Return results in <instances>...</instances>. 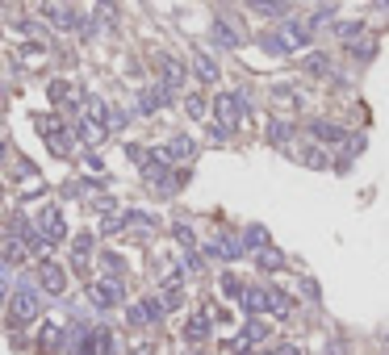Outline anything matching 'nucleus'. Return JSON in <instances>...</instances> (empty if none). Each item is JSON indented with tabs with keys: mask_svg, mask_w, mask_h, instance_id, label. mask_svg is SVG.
I'll return each mask as SVG.
<instances>
[{
	"mask_svg": "<svg viewBox=\"0 0 389 355\" xmlns=\"http://www.w3.org/2000/svg\"><path fill=\"white\" fill-rule=\"evenodd\" d=\"M43 284H34V280H21L13 293H9V318L13 322H34L38 313H43Z\"/></svg>",
	"mask_w": 389,
	"mask_h": 355,
	"instance_id": "1",
	"label": "nucleus"
},
{
	"mask_svg": "<svg viewBox=\"0 0 389 355\" xmlns=\"http://www.w3.org/2000/svg\"><path fill=\"white\" fill-rule=\"evenodd\" d=\"M76 355H113V330H105V326L84 330V339L76 343Z\"/></svg>",
	"mask_w": 389,
	"mask_h": 355,
	"instance_id": "2",
	"label": "nucleus"
},
{
	"mask_svg": "<svg viewBox=\"0 0 389 355\" xmlns=\"http://www.w3.org/2000/svg\"><path fill=\"white\" fill-rule=\"evenodd\" d=\"M214 113H218V126L235 130V126L243 122V96H235V92H222V96L214 100Z\"/></svg>",
	"mask_w": 389,
	"mask_h": 355,
	"instance_id": "3",
	"label": "nucleus"
},
{
	"mask_svg": "<svg viewBox=\"0 0 389 355\" xmlns=\"http://www.w3.org/2000/svg\"><path fill=\"white\" fill-rule=\"evenodd\" d=\"M88 301H92V310H113L122 301V289L113 280H92L88 284Z\"/></svg>",
	"mask_w": 389,
	"mask_h": 355,
	"instance_id": "4",
	"label": "nucleus"
},
{
	"mask_svg": "<svg viewBox=\"0 0 389 355\" xmlns=\"http://www.w3.org/2000/svg\"><path fill=\"white\" fill-rule=\"evenodd\" d=\"M38 284H43L46 297H63V293H67V272L59 264H43L38 267Z\"/></svg>",
	"mask_w": 389,
	"mask_h": 355,
	"instance_id": "5",
	"label": "nucleus"
},
{
	"mask_svg": "<svg viewBox=\"0 0 389 355\" xmlns=\"http://www.w3.org/2000/svg\"><path fill=\"white\" fill-rule=\"evenodd\" d=\"M38 226H43V234L50 238V243H59V238L67 234V222H63L59 205H43V209H38Z\"/></svg>",
	"mask_w": 389,
	"mask_h": 355,
	"instance_id": "6",
	"label": "nucleus"
},
{
	"mask_svg": "<svg viewBox=\"0 0 389 355\" xmlns=\"http://www.w3.org/2000/svg\"><path fill=\"white\" fill-rule=\"evenodd\" d=\"M168 100H172V88H164V84H159V88H142L138 92V113L151 117V113H159Z\"/></svg>",
	"mask_w": 389,
	"mask_h": 355,
	"instance_id": "7",
	"label": "nucleus"
},
{
	"mask_svg": "<svg viewBox=\"0 0 389 355\" xmlns=\"http://www.w3.org/2000/svg\"><path fill=\"white\" fill-rule=\"evenodd\" d=\"M76 138H80V130H67V126H59L55 134H46V142H50V155L67 159V155L76 151Z\"/></svg>",
	"mask_w": 389,
	"mask_h": 355,
	"instance_id": "8",
	"label": "nucleus"
},
{
	"mask_svg": "<svg viewBox=\"0 0 389 355\" xmlns=\"http://www.w3.org/2000/svg\"><path fill=\"white\" fill-rule=\"evenodd\" d=\"M164 151H168V159H172V163H188V159L197 155V142H193L188 134H176L172 142H164Z\"/></svg>",
	"mask_w": 389,
	"mask_h": 355,
	"instance_id": "9",
	"label": "nucleus"
},
{
	"mask_svg": "<svg viewBox=\"0 0 389 355\" xmlns=\"http://www.w3.org/2000/svg\"><path fill=\"white\" fill-rule=\"evenodd\" d=\"M159 76H164V88H184V63L180 59H172V54H164L159 59Z\"/></svg>",
	"mask_w": 389,
	"mask_h": 355,
	"instance_id": "10",
	"label": "nucleus"
},
{
	"mask_svg": "<svg viewBox=\"0 0 389 355\" xmlns=\"http://www.w3.org/2000/svg\"><path fill=\"white\" fill-rule=\"evenodd\" d=\"M310 134L322 142V146H344L347 142V134L335 126V122H310Z\"/></svg>",
	"mask_w": 389,
	"mask_h": 355,
	"instance_id": "11",
	"label": "nucleus"
},
{
	"mask_svg": "<svg viewBox=\"0 0 389 355\" xmlns=\"http://www.w3.org/2000/svg\"><path fill=\"white\" fill-rule=\"evenodd\" d=\"M210 38H214L218 46H226V50H235V46H243V34H239V30H235L230 21H222V17H218L214 25H210Z\"/></svg>",
	"mask_w": 389,
	"mask_h": 355,
	"instance_id": "12",
	"label": "nucleus"
},
{
	"mask_svg": "<svg viewBox=\"0 0 389 355\" xmlns=\"http://www.w3.org/2000/svg\"><path fill=\"white\" fill-rule=\"evenodd\" d=\"M76 130H80V138H84L88 146H101V142H105V134H109V126H105V122H96V117H80V122H76Z\"/></svg>",
	"mask_w": 389,
	"mask_h": 355,
	"instance_id": "13",
	"label": "nucleus"
},
{
	"mask_svg": "<svg viewBox=\"0 0 389 355\" xmlns=\"http://www.w3.org/2000/svg\"><path fill=\"white\" fill-rule=\"evenodd\" d=\"M243 251H247L243 238H218V243H210V255H218V260H239Z\"/></svg>",
	"mask_w": 389,
	"mask_h": 355,
	"instance_id": "14",
	"label": "nucleus"
},
{
	"mask_svg": "<svg viewBox=\"0 0 389 355\" xmlns=\"http://www.w3.org/2000/svg\"><path fill=\"white\" fill-rule=\"evenodd\" d=\"M239 301H243V310L252 313V318H259L264 310H272V301H268V289H247Z\"/></svg>",
	"mask_w": 389,
	"mask_h": 355,
	"instance_id": "15",
	"label": "nucleus"
},
{
	"mask_svg": "<svg viewBox=\"0 0 389 355\" xmlns=\"http://www.w3.org/2000/svg\"><path fill=\"white\" fill-rule=\"evenodd\" d=\"M46 17H50L59 30H80V21H84V17H80L72 4H63V8H46Z\"/></svg>",
	"mask_w": 389,
	"mask_h": 355,
	"instance_id": "16",
	"label": "nucleus"
},
{
	"mask_svg": "<svg viewBox=\"0 0 389 355\" xmlns=\"http://www.w3.org/2000/svg\"><path fill=\"white\" fill-rule=\"evenodd\" d=\"M193 76H197L201 84H214L222 71H218V63L210 59V54H201V50H197V59H193Z\"/></svg>",
	"mask_w": 389,
	"mask_h": 355,
	"instance_id": "17",
	"label": "nucleus"
},
{
	"mask_svg": "<svg viewBox=\"0 0 389 355\" xmlns=\"http://www.w3.org/2000/svg\"><path fill=\"white\" fill-rule=\"evenodd\" d=\"M184 339H188V343H205V339H210V318H205V313H193L188 326H184Z\"/></svg>",
	"mask_w": 389,
	"mask_h": 355,
	"instance_id": "18",
	"label": "nucleus"
},
{
	"mask_svg": "<svg viewBox=\"0 0 389 355\" xmlns=\"http://www.w3.org/2000/svg\"><path fill=\"white\" fill-rule=\"evenodd\" d=\"M26 255H34L30 247H26V238H17V234H9V243H4V264L9 267H17Z\"/></svg>",
	"mask_w": 389,
	"mask_h": 355,
	"instance_id": "19",
	"label": "nucleus"
},
{
	"mask_svg": "<svg viewBox=\"0 0 389 355\" xmlns=\"http://www.w3.org/2000/svg\"><path fill=\"white\" fill-rule=\"evenodd\" d=\"M281 38L289 42V50H298V46H305V42H310V25H302V21H285Z\"/></svg>",
	"mask_w": 389,
	"mask_h": 355,
	"instance_id": "20",
	"label": "nucleus"
},
{
	"mask_svg": "<svg viewBox=\"0 0 389 355\" xmlns=\"http://www.w3.org/2000/svg\"><path fill=\"white\" fill-rule=\"evenodd\" d=\"M268 301H272V313H276V318H289V313H293V297L281 293L276 284H268Z\"/></svg>",
	"mask_w": 389,
	"mask_h": 355,
	"instance_id": "21",
	"label": "nucleus"
},
{
	"mask_svg": "<svg viewBox=\"0 0 389 355\" xmlns=\"http://www.w3.org/2000/svg\"><path fill=\"white\" fill-rule=\"evenodd\" d=\"M256 264L264 267V272H276V267H285V255L268 243V247H259V251H256Z\"/></svg>",
	"mask_w": 389,
	"mask_h": 355,
	"instance_id": "22",
	"label": "nucleus"
},
{
	"mask_svg": "<svg viewBox=\"0 0 389 355\" xmlns=\"http://www.w3.org/2000/svg\"><path fill=\"white\" fill-rule=\"evenodd\" d=\"M247 4H252V13H259V17H285L289 13L285 0H247Z\"/></svg>",
	"mask_w": 389,
	"mask_h": 355,
	"instance_id": "23",
	"label": "nucleus"
},
{
	"mask_svg": "<svg viewBox=\"0 0 389 355\" xmlns=\"http://www.w3.org/2000/svg\"><path fill=\"white\" fill-rule=\"evenodd\" d=\"M289 138H293V126L289 122H268V142L272 146H289Z\"/></svg>",
	"mask_w": 389,
	"mask_h": 355,
	"instance_id": "24",
	"label": "nucleus"
},
{
	"mask_svg": "<svg viewBox=\"0 0 389 355\" xmlns=\"http://www.w3.org/2000/svg\"><path fill=\"white\" fill-rule=\"evenodd\" d=\"M243 243H247V251H259V247H268V230H264V226H247V230H243Z\"/></svg>",
	"mask_w": 389,
	"mask_h": 355,
	"instance_id": "25",
	"label": "nucleus"
},
{
	"mask_svg": "<svg viewBox=\"0 0 389 355\" xmlns=\"http://www.w3.org/2000/svg\"><path fill=\"white\" fill-rule=\"evenodd\" d=\"M302 67L310 71V76H327V71H331V59L314 50V54H305V59H302Z\"/></svg>",
	"mask_w": 389,
	"mask_h": 355,
	"instance_id": "26",
	"label": "nucleus"
},
{
	"mask_svg": "<svg viewBox=\"0 0 389 355\" xmlns=\"http://www.w3.org/2000/svg\"><path fill=\"white\" fill-rule=\"evenodd\" d=\"M142 310H147L151 322H164V318H168V301H164V297H147V301H142Z\"/></svg>",
	"mask_w": 389,
	"mask_h": 355,
	"instance_id": "27",
	"label": "nucleus"
},
{
	"mask_svg": "<svg viewBox=\"0 0 389 355\" xmlns=\"http://www.w3.org/2000/svg\"><path fill=\"white\" fill-rule=\"evenodd\" d=\"M205 109H210V105H205V96H201V92L184 96V113H188V117H197V122H201V117H205Z\"/></svg>",
	"mask_w": 389,
	"mask_h": 355,
	"instance_id": "28",
	"label": "nucleus"
},
{
	"mask_svg": "<svg viewBox=\"0 0 389 355\" xmlns=\"http://www.w3.org/2000/svg\"><path fill=\"white\" fill-rule=\"evenodd\" d=\"M38 343H43V351H59V347H63V330H59V326H46Z\"/></svg>",
	"mask_w": 389,
	"mask_h": 355,
	"instance_id": "29",
	"label": "nucleus"
},
{
	"mask_svg": "<svg viewBox=\"0 0 389 355\" xmlns=\"http://www.w3.org/2000/svg\"><path fill=\"white\" fill-rule=\"evenodd\" d=\"M259 46H264L268 54H289V42H285L281 34H264V38H259Z\"/></svg>",
	"mask_w": 389,
	"mask_h": 355,
	"instance_id": "30",
	"label": "nucleus"
},
{
	"mask_svg": "<svg viewBox=\"0 0 389 355\" xmlns=\"http://www.w3.org/2000/svg\"><path fill=\"white\" fill-rule=\"evenodd\" d=\"M172 238L184 247V251H197V238H193V230H188V226H172Z\"/></svg>",
	"mask_w": 389,
	"mask_h": 355,
	"instance_id": "31",
	"label": "nucleus"
},
{
	"mask_svg": "<svg viewBox=\"0 0 389 355\" xmlns=\"http://www.w3.org/2000/svg\"><path fill=\"white\" fill-rule=\"evenodd\" d=\"M72 251H76V264H84V260H88V251H92V234H76Z\"/></svg>",
	"mask_w": 389,
	"mask_h": 355,
	"instance_id": "32",
	"label": "nucleus"
},
{
	"mask_svg": "<svg viewBox=\"0 0 389 355\" xmlns=\"http://www.w3.org/2000/svg\"><path fill=\"white\" fill-rule=\"evenodd\" d=\"M302 163H305V168H327V155H322V151H318V146H305Z\"/></svg>",
	"mask_w": 389,
	"mask_h": 355,
	"instance_id": "33",
	"label": "nucleus"
},
{
	"mask_svg": "<svg viewBox=\"0 0 389 355\" xmlns=\"http://www.w3.org/2000/svg\"><path fill=\"white\" fill-rule=\"evenodd\" d=\"M360 30H364L360 21H339V25H335V34H339V38H347V42H351V38H360Z\"/></svg>",
	"mask_w": 389,
	"mask_h": 355,
	"instance_id": "34",
	"label": "nucleus"
},
{
	"mask_svg": "<svg viewBox=\"0 0 389 355\" xmlns=\"http://www.w3.org/2000/svg\"><path fill=\"white\" fill-rule=\"evenodd\" d=\"M126 322H130V326H147V322H151V318H147V310H142V301L126 310Z\"/></svg>",
	"mask_w": 389,
	"mask_h": 355,
	"instance_id": "35",
	"label": "nucleus"
},
{
	"mask_svg": "<svg viewBox=\"0 0 389 355\" xmlns=\"http://www.w3.org/2000/svg\"><path fill=\"white\" fill-rule=\"evenodd\" d=\"M34 126H38V134H55V130H59V117H50V113H38V117H34Z\"/></svg>",
	"mask_w": 389,
	"mask_h": 355,
	"instance_id": "36",
	"label": "nucleus"
},
{
	"mask_svg": "<svg viewBox=\"0 0 389 355\" xmlns=\"http://www.w3.org/2000/svg\"><path fill=\"white\" fill-rule=\"evenodd\" d=\"M222 293H226V297H243L247 289H243V284H239L235 276H222Z\"/></svg>",
	"mask_w": 389,
	"mask_h": 355,
	"instance_id": "37",
	"label": "nucleus"
},
{
	"mask_svg": "<svg viewBox=\"0 0 389 355\" xmlns=\"http://www.w3.org/2000/svg\"><path fill=\"white\" fill-rule=\"evenodd\" d=\"M351 54H356V59H373V54H377V42H373V38H368V42H351Z\"/></svg>",
	"mask_w": 389,
	"mask_h": 355,
	"instance_id": "38",
	"label": "nucleus"
},
{
	"mask_svg": "<svg viewBox=\"0 0 389 355\" xmlns=\"http://www.w3.org/2000/svg\"><path fill=\"white\" fill-rule=\"evenodd\" d=\"M122 226H130L126 218H118V214H105V222H101V234H113V230H122Z\"/></svg>",
	"mask_w": 389,
	"mask_h": 355,
	"instance_id": "39",
	"label": "nucleus"
},
{
	"mask_svg": "<svg viewBox=\"0 0 389 355\" xmlns=\"http://www.w3.org/2000/svg\"><path fill=\"white\" fill-rule=\"evenodd\" d=\"M344 151H347V159H356V155L364 151V134H351V138L344 142Z\"/></svg>",
	"mask_w": 389,
	"mask_h": 355,
	"instance_id": "40",
	"label": "nucleus"
},
{
	"mask_svg": "<svg viewBox=\"0 0 389 355\" xmlns=\"http://www.w3.org/2000/svg\"><path fill=\"white\" fill-rule=\"evenodd\" d=\"M164 301H168V310H180V301H184V289H164Z\"/></svg>",
	"mask_w": 389,
	"mask_h": 355,
	"instance_id": "41",
	"label": "nucleus"
},
{
	"mask_svg": "<svg viewBox=\"0 0 389 355\" xmlns=\"http://www.w3.org/2000/svg\"><path fill=\"white\" fill-rule=\"evenodd\" d=\"M126 155H130V159H134V163H151V155H147L142 146H134V142H130V146H126Z\"/></svg>",
	"mask_w": 389,
	"mask_h": 355,
	"instance_id": "42",
	"label": "nucleus"
},
{
	"mask_svg": "<svg viewBox=\"0 0 389 355\" xmlns=\"http://www.w3.org/2000/svg\"><path fill=\"white\" fill-rule=\"evenodd\" d=\"M276 355H298V347H289V343H285V347H276Z\"/></svg>",
	"mask_w": 389,
	"mask_h": 355,
	"instance_id": "43",
	"label": "nucleus"
},
{
	"mask_svg": "<svg viewBox=\"0 0 389 355\" xmlns=\"http://www.w3.org/2000/svg\"><path fill=\"white\" fill-rule=\"evenodd\" d=\"M63 4H72V0H63Z\"/></svg>",
	"mask_w": 389,
	"mask_h": 355,
	"instance_id": "44",
	"label": "nucleus"
},
{
	"mask_svg": "<svg viewBox=\"0 0 389 355\" xmlns=\"http://www.w3.org/2000/svg\"><path fill=\"white\" fill-rule=\"evenodd\" d=\"M247 355H252V351H247Z\"/></svg>",
	"mask_w": 389,
	"mask_h": 355,
	"instance_id": "45",
	"label": "nucleus"
}]
</instances>
